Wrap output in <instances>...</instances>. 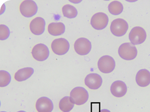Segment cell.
Returning a JSON list of instances; mask_svg holds the SVG:
<instances>
[{"label":"cell","instance_id":"cell-20","mask_svg":"<svg viewBox=\"0 0 150 112\" xmlns=\"http://www.w3.org/2000/svg\"><path fill=\"white\" fill-rule=\"evenodd\" d=\"M62 13L64 17L68 19H74L77 16V10L76 8L71 5H65L62 9Z\"/></svg>","mask_w":150,"mask_h":112},{"label":"cell","instance_id":"cell-13","mask_svg":"<svg viewBox=\"0 0 150 112\" xmlns=\"http://www.w3.org/2000/svg\"><path fill=\"white\" fill-rule=\"evenodd\" d=\"M45 26V20L42 18L38 17L31 21L30 25V28L33 34L35 35H40L44 32Z\"/></svg>","mask_w":150,"mask_h":112},{"label":"cell","instance_id":"cell-15","mask_svg":"<svg viewBox=\"0 0 150 112\" xmlns=\"http://www.w3.org/2000/svg\"><path fill=\"white\" fill-rule=\"evenodd\" d=\"M136 82L140 87H146L150 84V72L146 69L139 70L136 75Z\"/></svg>","mask_w":150,"mask_h":112},{"label":"cell","instance_id":"cell-6","mask_svg":"<svg viewBox=\"0 0 150 112\" xmlns=\"http://www.w3.org/2000/svg\"><path fill=\"white\" fill-rule=\"evenodd\" d=\"M20 11L23 16L31 18L37 13V5L33 0L24 1L20 6Z\"/></svg>","mask_w":150,"mask_h":112},{"label":"cell","instance_id":"cell-3","mask_svg":"<svg viewBox=\"0 0 150 112\" xmlns=\"http://www.w3.org/2000/svg\"><path fill=\"white\" fill-rule=\"evenodd\" d=\"M129 26L128 22L124 19L114 20L110 25V31L114 36L121 37L126 34Z\"/></svg>","mask_w":150,"mask_h":112},{"label":"cell","instance_id":"cell-5","mask_svg":"<svg viewBox=\"0 0 150 112\" xmlns=\"http://www.w3.org/2000/svg\"><path fill=\"white\" fill-rule=\"evenodd\" d=\"M99 71L105 74L112 73L115 67V62L112 57L105 55L101 57L98 62Z\"/></svg>","mask_w":150,"mask_h":112},{"label":"cell","instance_id":"cell-8","mask_svg":"<svg viewBox=\"0 0 150 112\" xmlns=\"http://www.w3.org/2000/svg\"><path fill=\"white\" fill-rule=\"evenodd\" d=\"M74 48L75 51L77 54L84 56L90 52L92 45L89 40L84 37H81L75 41Z\"/></svg>","mask_w":150,"mask_h":112},{"label":"cell","instance_id":"cell-19","mask_svg":"<svg viewBox=\"0 0 150 112\" xmlns=\"http://www.w3.org/2000/svg\"><path fill=\"white\" fill-rule=\"evenodd\" d=\"M108 9L112 15H119L122 12L124 6L120 2L118 1H113L109 4Z\"/></svg>","mask_w":150,"mask_h":112},{"label":"cell","instance_id":"cell-16","mask_svg":"<svg viewBox=\"0 0 150 112\" xmlns=\"http://www.w3.org/2000/svg\"><path fill=\"white\" fill-rule=\"evenodd\" d=\"M65 31V26L62 22H52L48 25V32L53 36L62 35Z\"/></svg>","mask_w":150,"mask_h":112},{"label":"cell","instance_id":"cell-18","mask_svg":"<svg viewBox=\"0 0 150 112\" xmlns=\"http://www.w3.org/2000/svg\"><path fill=\"white\" fill-rule=\"evenodd\" d=\"M75 103L70 97L66 96L62 98L59 103V108L63 112H69L74 108Z\"/></svg>","mask_w":150,"mask_h":112},{"label":"cell","instance_id":"cell-4","mask_svg":"<svg viewBox=\"0 0 150 112\" xmlns=\"http://www.w3.org/2000/svg\"><path fill=\"white\" fill-rule=\"evenodd\" d=\"M147 38L146 31L140 27L133 28L129 34V38L133 45H139L143 43Z\"/></svg>","mask_w":150,"mask_h":112},{"label":"cell","instance_id":"cell-9","mask_svg":"<svg viewBox=\"0 0 150 112\" xmlns=\"http://www.w3.org/2000/svg\"><path fill=\"white\" fill-rule=\"evenodd\" d=\"M109 23V18L106 14L99 12L95 14L91 19V25L95 29L102 30L105 28Z\"/></svg>","mask_w":150,"mask_h":112},{"label":"cell","instance_id":"cell-24","mask_svg":"<svg viewBox=\"0 0 150 112\" xmlns=\"http://www.w3.org/2000/svg\"><path fill=\"white\" fill-rule=\"evenodd\" d=\"M25 112V111H19V112Z\"/></svg>","mask_w":150,"mask_h":112},{"label":"cell","instance_id":"cell-17","mask_svg":"<svg viewBox=\"0 0 150 112\" xmlns=\"http://www.w3.org/2000/svg\"><path fill=\"white\" fill-rule=\"evenodd\" d=\"M34 70L31 67H25L20 69L15 74V79L18 82H22L30 78L34 74Z\"/></svg>","mask_w":150,"mask_h":112},{"label":"cell","instance_id":"cell-22","mask_svg":"<svg viewBox=\"0 0 150 112\" xmlns=\"http://www.w3.org/2000/svg\"><path fill=\"white\" fill-rule=\"evenodd\" d=\"M9 35L10 31L9 28L5 25H0V40H5L9 37Z\"/></svg>","mask_w":150,"mask_h":112},{"label":"cell","instance_id":"cell-10","mask_svg":"<svg viewBox=\"0 0 150 112\" xmlns=\"http://www.w3.org/2000/svg\"><path fill=\"white\" fill-rule=\"evenodd\" d=\"M50 52L48 47L43 44H38L34 47L32 55L38 61L42 62L46 60L49 56Z\"/></svg>","mask_w":150,"mask_h":112},{"label":"cell","instance_id":"cell-14","mask_svg":"<svg viewBox=\"0 0 150 112\" xmlns=\"http://www.w3.org/2000/svg\"><path fill=\"white\" fill-rule=\"evenodd\" d=\"M110 91L114 97L118 98L122 97L127 92V86L124 82L116 80L111 85Z\"/></svg>","mask_w":150,"mask_h":112},{"label":"cell","instance_id":"cell-1","mask_svg":"<svg viewBox=\"0 0 150 112\" xmlns=\"http://www.w3.org/2000/svg\"><path fill=\"white\" fill-rule=\"evenodd\" d=\"M118 54L124 60H132L137 55V50L135 46L131 43H125L120 46Z\"/></svg>","mask_w":150,"mask_h":112},{"label":"cell","instance_id":"cell-25","mask_svg":"<svg viewBox=\"0 0 150 112\" xmlns=\"http://www.w3.org/2000/svg\"></svg>","mask_w":150,"mask_h":112},{"label":"cell","instance_id":"cell-11","mask_svg":"<svg viewBox=\"0 0 150 112\" xmlns=\"http://www.w3.org/2000/svg\"><path fill=\"white\" fill-rule=\"evenodd\" d=\"M102 82L100 75L96 73H91L87 75L84 80L85 85L92 90L98 89L101 86Z\"/></svg>","mask_w":150,"mask_h":112},{"label":"cell","instance_id":"cell-21","mask_svg":"<svg viewBox=\"0 0 150 112\" xmlns=\"http://www.w3.org/2000/svg\"><path fill=\"white\" fill-rule=\"evenodd\" d=\"M11 81L10 74L4 70L0 71V86L3 88L8 86Z\"/></svg>","mask_w":150,"mask_h":112},{"label":"cell","instance_id":"cell-12","mask_svg":"<svg viewBox=\"0 0 150 112\" xmlns=\"http://www.w3.org/2000/svg\"><path fill=\"white\" fill-rule=\"evenodd\" d=\"M53 108L52 101L47 97H40L36 102V109L38 112H52Z\"/></svg>","mask_w":150,"mask_h":112},{"label":"cell","instance_id":"cell-2","mask_svg":"<svg viewBox=\"0 0 150 112\" xmlns=\"http://www.w3.org/2000/svg\"><path fill=\"white\" fill-rule=\"evenodd\" d=\"M70 97L75 104L81 105L87 102L89 95L86 89L83 87H76L71 91Z\"/></svg>","mask_w":150,"mask_h":112},{"label":"cell","instance_id":"cell-7","mask_svg":"<svg viewBox=\"0 0 150 112\" xmlns=\"http://www.w3.org/2000/svg\"><path fill=\"white\" fill-rule=\"evenodd\" d=\"M51 47L54 54L58 55H63L68 52L70 45L68 41L65 38H59L53 40Z\"/></svg>","mask_w":150,"mask_h":112},{"label":"cell","instance_id":"cell-23","mask_svg":"<svg viewBox=\"0 0 150 112\" xmlns=\"http://www.w3.org/2000/svg\"><path fill=\"white\" fill-rule=\"evenodd\" d=\"M100 112H110V111L108 109H102L100 110Z\"/></svg>","mask_w":150,"mask_h":112}]
</instances>
